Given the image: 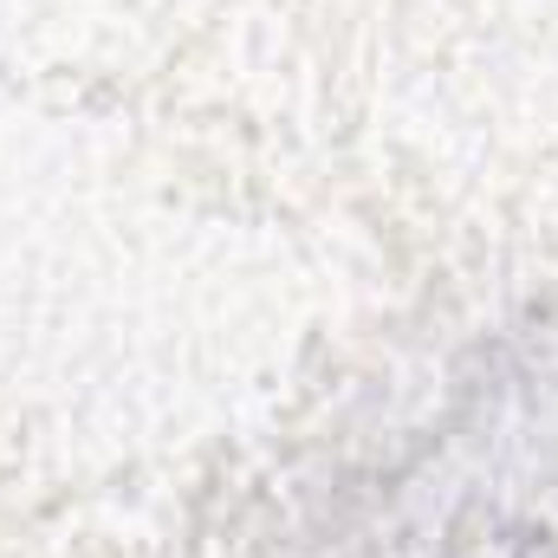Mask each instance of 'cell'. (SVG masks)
Returning a JSON list of instances; mask_svg holds the SVG:
<instances>
[]
</instances>
